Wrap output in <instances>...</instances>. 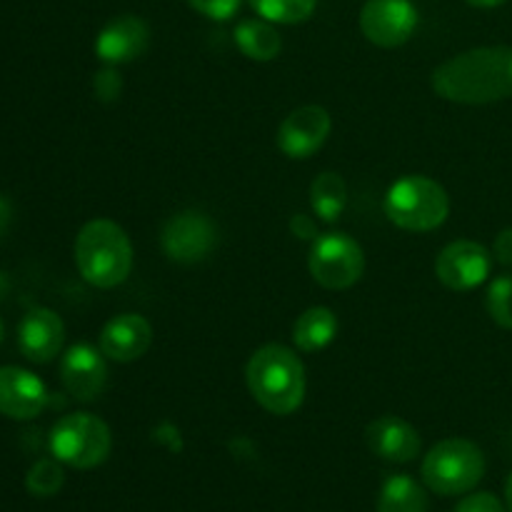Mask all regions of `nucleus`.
I'll use <instances>...</instances> for the list:
<instances>
[{
	"mask_svg": "<svg viewBox=\"0 0 512 512\" xmlns=\"http://www.w3.org/2000/svg\"><path fill=\"white\" fill-rule=\"evenodd\" d=\"M348 205V185L338 173H323L310 185V208L325 223H335Z\"/></svg>",
	"mask_w": 512,
	"mask_h": 512,
	"instance_id": "21",
	"label": "nucleus"
},
{
	"mask_svg": "<svg viewBox=\"0 0 512 512\" xmlns=\"http://www.w3.org/2000/svg\"><path fill=\"white\" fill-rule=\"evenodd\" d=\"M153 343V325L138 313L115 315L100 330L98 348L113 363H135L148 353Z\"/></svg>",
	"mask_w": 512,
	"mask_h": 512,
	"instance_id": "16",
	"label": "nucleus"
},
{
	"mask_svg": "<svg viewBox=\"0 0 512 512\" xmlns=\"http://www.w3.org/2000/svg\"><path fill=\"white\" fill-rule=\"evenodd\" d=\"M485 455L473 440L448 438L440 440L430 448L423 460V483L433 493L445 495H465L478 488L485 478Z\"/></svg>",
	"mask_w": 512,
	"mask_h": 512,
	"instance_id": "5",
	"label": "nucleus"
},
{
	"mask_svg": "<svg viewBox=\"0 0 512 512\" xmlns=\"http://www.w3.org/2000/svg\"><path fill=\"white\" fill-rule=\"evenodd\" d=\"M455 512H508L493 493H473L458 503Z\"/></svg>",
	"mask_w": 512,
	"mask_h": 512,
	"instance_id": "27",
	"label": "nucleus"
},
{
	"mask_svg": "<svg viewBox=\"0 0 512 512\" xmlns=\"http://www.w3.org/2000/svg\"><path fill=\"white\" fill-rule=\"evenodd\" d=\"M93 90L98 100H103V103H113V100L120 98V90H123L120 75L108 65V68H103L100 73H95Z\"/></svg>",
	"mask_w": 512,
	"mask_h": 512,
	"instance_id": "25",
	"label": "nucleus"
},
{
	"mask_svg": "<svg viewBox=\"0 0 512 512\" xmlns=\"http://www.w3.org/2000/svg\"><path fill=\"white\" fill-rule=\"evenodd\" d=\"M218 245V228L213 220L198 210L175 213L160 233V248L168 260L180 265L203 263Z\"/></svg>",
	"mask_w": 512,
	"mask_h": 512,
	"instance_id": "8",
	"label": "nucleus"
},
{
	"mask_svg": "<svg viewBox=\"0 0 512 512\" xmlns=\"http://www.w3.org/2000/svg\"><path fill=\"white\" fill-rule=\"evenodd\" d=\"M5 338V325H3V318H0V343H3Z\"/></svg>",
	"mask_w": 512,
	"mask_h": 512,
	"instance_id": "33",
	"label": "nucleus"
},
{
	"mask_svg": "<svg viewBox=\"0 0 512 512\" xmlns=\"http://www.w3.org/2000/svg\"><path fill=\"white\" fill-rule=\"evenodd\" d=\"M338 335V315L325 305H313L298 315L293 325V343L303 353H318L325 350Z\"/></svg>",
	"mask_w": 512,
	"mask_h": 512,
	"instance_id": "18",
	"label": "nucleus"
},
{
	"mask_svg": "<svg viewBox=\"0 0 512 512\" xmlns=\"http://www.w3.org/2000/svg\"><path fill=\"white\" fill-rule=\"evenodd\" d=\"M418 28V10L410 0H368L360 10V30L378 48H400Z\"/></svg>",
	"mask_w": 512,
	"mask_h": 512,
	"instance_id": "10",
	"label": "nucleus"
},
{
	"mask_svg": "<svg viewBox=\"0 0 512 512\" xmlns=\"http://www.w3.org/2000/svg\"><path fill=\"white\" fill-rule=\"evenodd\" d=\"M438 98L458 105H490L512 98V45L473 48L433 70Z\"/></svg>",
	"mask_w": 512,
	"mask_h": 512,
	"instance_id": "1",
	"label": "nucleus"
},
{
	"mask_svg": "<svg viewBox=\"0 0 512 512\" xmlns=\"http://www.w3.org/2000/svg\"><path fill=\"white\" fill-rule=\"evenodd\" d=\"M488 315L500 328L512 330V275H498L485 295Z\"/></svg>",
	"mask_w": 512,
	"mask_h": 512,
	"instance_id": "24",
	"label": "nucleus"
},
{
	"mask_svg": "<svg viewBox=\"0 0 512 512\" xmlns=\"http://www.w3.org/2000/svg\"><path fill=\"white\" fill-rule=\"evenodd\" d=\"M493 255L498 263L508 265L512 268V228H505L503 233L495 238V245H493Z\"/></svg>",
	"mask_w": 512,
	"mask_h": 512,
	"instance_id": "29",
	"label": "nucleus"
},
{
	"mask_svg": "<svg viewBox=\"0 0 512 512\" xmlns=\"http://www.w3.org/2000/svg\"><path fill=\"white\" fill-rule=\"evenodd\" d=\"M260 18L275 25H298L313 18L318 0H250Z\"/></svg>",
	"mask_w": 512,
	"mask_h": 512,
	"instance_id": "22",
	"label": "nucleus"
},
{
	"mask_svg": "<svg viewBox=\"0 0 512 512\" xmlns=\"http://www.w3.org/2000/svg\"><path fill=\"white\" fill-rule=\"evenodd\" d=\"M333 130V118L320 105H303L293 110L278 128V148L293 160H305L318 153Z\"/></svg>",
	"mask_w": 512,
	"mask_h": 512,
	"instance_id": "12",
	"label": "nucleus"
},
{
	"mask_svg": "<svg viewBox=\"0 0 512 512\" xmlns=\"http://www.w3.org/2000/svg\"><path fill=\"white\" fill-rule=\"evenodd\" d=\"M428 495L410 475H393L378 493V512H428Z\"/></svg>",
	"mask_w": 512,
	"mask_h": 512,
	"instance_id": "20",
	"label": "nucleus"
},
{
	"mask_svg": "<svg viewBox=\"0 0 512 512\" xmlns=\"http://www.w3.org/2000/svg\"><path fill=\"white\" fill-rule=\"evenodd\" d=\"M8 223H10V203L0 195V235H3V230L8 228Z\"/></svg>",
	"mask_w": 512,
	"mask_h": 512,
	"instance_id": "30",
	"label": "nucleus"
},
{
	"mask_svg": "<svg viewBox=\"0 0 512 512\" xmlns=\"http://www.w3.org/2000/svg\"><path fill=\"white\" fill-rule=\"evenodd\" d=\"M100 348L88 343H75L60 358V380L68 395L80 403H93L108 385V363Z\"/></svg>",
	"mask_w": 512,
	"mask_h": 512,
	"instance_id": "11",
	"label": "nucleus"
},
{
	"mask_svg": "<svg viewBox=\"0 0 512 512\" xmlns=\"http://www.w3.org/2000/svg\"><path fill=\"white\" fill-rule=\"evenodd\" d=\"M65 483V470L58 458H40L25 473V490L33 498H53Z\"/></svg>",
	"mask_w": 512,
	"mask_h": 512,
	"instance_id": "23",
	"label": "nucleus"
},
{
	"mask_svg": "<svg viewBox=\"0 0 512 512\" xmlns=\"http://www.w3.org/2000/svg\"><path fill=\"white\" fill-rule=\"evenodd\" d=\"M505 505H508V512H512V473L505 483Z\"/></svg>",
	"mask_w": 512,
	"mask_h": 512,
	"instance_id": "32",
	"label": "nucleus"
},
{
	"mask_svg": "<svg viewBox=\"0 0 512 512\" xmlns=\"http://www.w3.org/2000/svg\"><path fill=\"white\" fill-rule=\"evenodd\" d=\"M150 45V25L138 15H118L95 38V55L110 68L128 65L145 55Z\"/></svg>",
	"mask_w": 512,
	"mask_h": 512,
	"instance_id": "14",
	"label": "nucleus"
},
{
	"mask_svg": "<svg viewBox=\"0 0 512 512\" xmlns=\"http://www.w3.org/2000/svg\"><path fill=\"white\" fill-rule=\"evenodd\" d=\"M245 383L255 403L270 415H293L308 388L303 360L280 343H268L250 355Z\"/></svg>",
	"mask_w": 512,
	"mask_h": 512,
	"instance_id": "2",
	"label": "nucleus"
},
{
	"mask_svg": "<svg viewBox=\"0 0 512 512\" xmlns=\"http://www.w3.org/2000/svg\"><path fill=\"white\" fill-rule=\"evenodd\" d=\"M50 455L75 470L100 468L113 450L108 423L93 413L63 415L50 430Z\"/></svg>",
	"mask_w": 512,
	"mask_h": 512,
	"instance_id": "6",
	"label": "nucleus"
},
{
	"mask_svg": "<svg viewBox=\"0 0 512 512\" xmlns=\"http://www.w3.org/2000/svg\"><path fill=\"white\" fill-rule=\"evenodd\" d=\"M65 323L55 310L33 308L18 325V348L25 360L45 365L63 353Z\"/></svg>",
	"mask_w": 512,
	"mask_h": 512,
	"instance_id": "15",
	"label": "nucleus"
},
{
	"mask_svg": "<svg viewBox=\"0 0 512 512\" xmlns=\"http://www.w3.org/2000/svg\"><path fill=\"white\" fill-rule=\"evenodd\" d=\"M50 403L43 380L18 365H0V415L8 420H35Z\"/></svg>",
	"mask_w": 512,
	"mask_h": 512,
	"instance_id": "13",
	"label": "nucleus"
},
{
	"mask_svg": "<svg viewBox=\"0 0 512 512\" xmlns=\"http://www.w3.org/2000/svg\"><path fill=\"white\" fill-rule=\"evenodd\" d=\"M493 270V255L475 240H453L435 258V275L455 293H470L488 280Z\"/></svg>",
	"mask_w": 512,
	"mask_h": 512,
	"instance_id": "9",
	"label": "nucleus"
},
{
	"mask_svg": "<svg viewBox=\"0 0 512 512\" xmlns=\"http://www.w3.org/2000/svg\"><path fill=\"white\" fill-rule=\"evenodd\" d=\"M188 3L210 20H230L240 8V0H188Z\"/></svg>",
	"mask_w": 512,
	"mask_h": 512,
	"instance_id": "26",
	"label": "nucleus"
},
{
	"mask_svg": "<svg viewBox=\"0 0 512 512\" xmlns=\"http://www.w3.org/2000/svg\"><path fill=\"white\" fill-rule=\"evenodd\" d=\"M75 268L80 278L98 290L118 288L133 273V243L115 220L95 218L75 238Z\"/></svg>",
	"mask_w": 512,
	"mask_h": 512,
	"instance_id": "3",
	"label": "nucleus"
},
{
	"mask_svg": "<svg viewBox=\"0 0 512 512\" xmlns=\"http://www.w3.org/2000/svg\"><path fill=\"white\" fill-rule=\"evenodd\" d=\"M310 275L325 290H348L363 278V248L348 233L318 235L310 245Z\"/></svg>",
	"mask_w": 512,
	"mask_h": 512,
	"instance_id": "7",
	"label": "nucleus"
},
{
	"mask_svg": "<svg viewBox=\"0 0 512 512\" xmlns=\"http://www.w3.org/2000/svg\"><path fill=\"white\" fill-rule=\"evenodd\" d=\"M383 210L405 233H433L448 220L450 195L428 175H405L388 188Z\"/></svg>",
	"mask_w": 512,
	"mask_h": 512,
	"instance_id": "4",
	"label": "nucleus"
},
{
	"mask_svg": "<svg viewBox=\"0 0 512 512\" xmlns=\"http://www.w3.org/2000/svg\"><path fill=\"white\" fill-rule=\"evenodd\" d=\"M465 3L473 5V8H498L505 0H465Z\"/></svg>",
	"mask_w": 512,
	"mask_h": 512,
	"instance_id": "31",
	"label": "nucleus"
},
{
	"mask_svg": "<svg viewBox=\"0 0 512 512\" xmlns=\"http://www.w3.org/2000/svg\"><path fill=\"white\" fill-rule=\"evenodd\" d=\"M365 440H368L370 453L388 463H413L420 453L418 430L398 415H383L373 420L365 430Z\"/></svg>",
	"mask_w": 512,
	"mask_h": 512,
	"instance_id": "17",
	"label": "nucleus"
},
{
	"mask_svg": "<svg viewBox=\"0 0 512 512\" xmlns=\"http://www.w3.org/2000/svg\"><path fill=\"white\" fill-rule=\"evenodd\" d=\"M235 45H238L245 58L268 63V60L278 58L283 40H280L275 23L265 18H248L235 28Z\"/></svg>",
	"mask_w": 512,
	"mask_h": 512,
	"instance_id": "19",
	"label": "nucleus"
},
{
	"mask_svg": "<svg viewBox=\"0 0 512 512\" xmlns=\"http://www.w3.org/2000/svg\"><path fill=\"white\" fill-rule=\"evenodd\" d=\"M290 230H293L295 238L300 240H315L318 238V225H315V220L310 218V215H293V220H290Z\"/></svg>",
	"mask_w": 512,
	"mask_h": 512,
	"instance_id": "28",
	"label": "nucleus"
}]
</instances>
